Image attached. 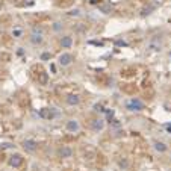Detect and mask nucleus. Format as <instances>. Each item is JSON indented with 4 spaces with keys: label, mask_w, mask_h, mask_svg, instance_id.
<instances>
[{
    "label": "nucleus",
    "mask_w": 171,
    "mask_h": 171,
    "mask_svg": "<svg viewBox=\"0 0 171 171\" xmlns=\"http://www.w3.org/2000/svg\"><path fill=\"white\" fill-rule=\"evenodd\" d=\"M23 148L26 150V152H29V153H34L35 150L38 148V142L34 141V139H24V142H23Z\"/></svg>",
    "instance_id": "39448f33"
},
{
    "label": "nucleus",
    "mask_w": 171,
    "mask_h": 171,
    "mask_svg": "<svg viewBox=\"0 0 171 171\" xmlns=\"http://www.w3.org/2000/svg\"><path fill=\"white\" fill-rule=\"evenodd\" d=\"M74 61V58L71 53H62V55H59L58 58V62L62 65V67H68V65Z\"/></svg>",
    "instance_id": "7ed1b4c3"
},
{
    "label": "nucleus",
    "mask_w": 171,
    "mask_h": 171,
    "mask_svg": "<svg viewBox=\"0 0 171 171\" xmlns=\"http://www.w3.org/2000/svg\"><path fill=\"white\" fill-rule=\"evenodd\" d=\"M115 44L118 45V47H127V43L126 41H121V39H117Z\"/></svg>",
    "instance_id": "dca6fc26"
},
{
    "label": "nucleus",
    "mask_w": 171,
    "mask_h": 171,
    "mask_svg": "<svg viewBox=\"0 0 171 171\" xmlns=\"http://www.w3.org/2000/svg\"><path fill=\"white\" fill-rule=\"evenodd\" d=\"M65 127L70 133H77L79 130H80V124H79L77 120H68L67 124H65Z\"/></svg>",
    "instance_id": "20e7f679"
},
{
    "label": "nucleus",
    "mask_w": 171,
    "mask_h": 171,
    "mask_svg": "<svg viewBox=\"0 0 171 171\" xmlns=\"http://www.w3.org/2000/svg\"><path fill=\"white\" fill-rule=\"evenodd\" d=\"M91 129H93L94 132H102V130L104 129V120H102V118L93 120L91 121Z\"/></svg>",
    "instance_id": "423d86ee"
},
{
    "label": "nucleus",
    "mask_w": 171,
    "mask_h": 171,
    "mask_svg": "<svg viewBox=\"0 0 171 171\" xmlns=\"http://www.w3.org/2000/svg\"><path fill=\"white\" fill-rule=\"evenodd\" d=\"M150 11H152V8H146V9H142V12H141V15H142V17H146V15H148V14H150Z\"/></svg>",
    "instance_id": "6ab92c4d"
},
{
    "label": "nucleus",
    "mask_w": 171,
    "mask_h": 171,
    "mask_svg": "<svg viewBox=\"0 0 171 171\" xmlns=\"http://www.w3.org/2000/svg\"><path fill=\"white\" fill-rule=\"evenodd\" d=\"M147 47H148V50H153V52H161L162 50V39H161V36H153L152 39L148 41V44H147Z\"/></svg>",
    "instance_id": "f257e3e1"
},
{
    "label": "nucleus",
    "mask_w": 171,
    "mask_h": 171,
    "mask_svg": "<svg viewBox=\"0 0 171 171\" xmlns=\"http://www.w3.org/2000/svg\"><path fill=\"white\" fill-rule=\"evenodd\" d=\"M12 35H14L15 38H20V36H21V30H20V29H15L14 32H12Z\"/></svg>",
    "instance_id": "aec40b11"
},
{
    "label": "nucleus",
    "mask_w": 171,
    "mask_h": 171,
    "mask_svg": "<svg viewBox=\"0 0 171 171\" xmlns=\"http://www.w3.org/2000/svg\"><path fill=\"white\" fill-rule=\"evenodd\" d=\"M153 147H155L156 152H159V153H163V152H167V150H168L167 144H165V142H161V141H155Z\"/></svg>",
    "instance_id": "ddd939ff"
},
{
    "label": "nucleus",
    "mask_w": 171,
    "mask_h": 171,
    "mask_svg": "<svg viewBox=\"0 0 171 171\" xmlns=\"http://www.w3.org/2000/svg\"><path fill=\"white\" fill-rule=\"evenodd\" d=\"M21 163H23V156H21V155L15 153V155H12V156H11V159H9V165H11V167L17 168V167L21 165Z\"/></svg>",
    "instance_id": "0eeeda50"
},
{
    "label": "nucleus",
    "mask_w": 171,
    "mask_h": 171,
    "mask_svg": "<svg viewBox=\"0 0 171 171\" xmlns=\"http://www.w3.org/2000/svg\"><path fill=\"white\" fill-rule=\"evenodd\" d=\"M70 15L79 17V15H80V11H79V9H71V11H70Z\"/></svg>",
    "instance_id": "f3484780"
},
{
    "label": "nucleus",
    "mask_w": 171,
    "mask_h": 171,
    "mask_svg": "<svg viewBox=\"0 0 171 171\" xmlns=\"http://www.w3.org/2000/svg\"><path fill=\"white\" fill-rule=\"evenodd\" d=\"M62 27H64V26H62V23H61V21H55L53 24H52V29H53L55 32H61V30H62Z\"/></svg>",
    "instance_id": "2eb2a0df"
},
{
    "label": "nucleus",
    "mask_w": 171,
    "mask_h": 171,
    "mask_svg": "<svg viewBox=\"0 0 171 171\" xmlns=\"http://www.w3.org/2000/svg\"><path fill=\"white\" fill-rule=\"evenodd\" d=\"M32 32H35V34H43V29H39V27H34V29H32Z\"/></svg>",
    "instance_id": "5701e85b"
},
{
    "label": "nucleus",
    "mask_w": 171,
    "mask_h": 171,
    "mask_svg": "<svg viewBox=\"0 0 171 171\" xmlns=\"http://www.w3.org/2000/svg\"><path fill=\"white\" fill-rule=\"evenodd\" d=\"M30 43L35 44V45L41 44L43 43V34H35V32H32L30 34Z\"/></svg>",
    "instance_id": "f8f14e48"
},
{
    "label": "nucleus",
    "mask_w": 171,
    "mask_h": 171,
    "mask_svg": "<svg viewBox=\"0 0 171 171\" xmlns=\"http://www.w3.org/2000/svg\"><path fill=\"white\" fill-rule=\"evenodd\" d=\"M127 109L132 111V112H139L144 109V104L139 98H132L130 102H127Z\"/></svg>",
    "instance_id": "f03ea898"
},
{
    "label": "nucleus",
    "mask_w": 171,
    "mask_h": 171,
    "mask_svg": "<svg viewBox=\"0 0 171 171\" xmlns=\"http://www.w3.org/2000/svg\"><path fill=\"white\" fill-rule=\"evenodd\" d=\"M95 111H100V112H104V109H103V106H102V104H95Z\"/></svg>",
    "instance_id": "4be33fe9"
},
{
    "label": "nucleus",
    "mask_w": 171,
    "mask_h": 171,
    "mask_svg": "<svg viewBox=\"0 0 171 171\" xmlns=\"http://www.w3.org/2000/svg\"><path fill=\"white\" fill-rule=\"evenodd\" d=\"M39 80H41V83H47V74L43 73V74H41V77H39Z\"/></svg>",
    "instance_id": "a211bd4d"
},
{
    "label": "nucleus",
    "mask_w": 171,
    "mask_h": 171,
    "mask_svg": "<svg viewBox=\"0 0 171 171\" xmlns=\"http://www.w3.org/2000/svg\"><path fill=\"white\" fill-rule=\"evenodd\" d=\"M58 155L61 157H71V156H73V150H71L70 147H67V146H64V147L59 148Z\"/></svg>",
    "instance_id": "9b49d317"
},
{
    "label": "nucleus",
    "mask_w": 171,
    "mask_h": 171,
    "mask_svg": "<svg viewBox=\"0 0 171 171\" xmlns=\"http://www.w3.org/2000/svg\"><path fill=\"white\" fill-rule=\"evenodd\" d=\"M41 59H43V61H47V59H50V53H43V55H41Z\"/></svg>",
    "instance_id": "412c9836"
},
{
    "label": "nucleus",
    "mask_w": 171,
    "mask_h": 171,
    "mask_svg": "<svg viewBox=\"0 0 171 171\" xmlns=\"http://www.w3.org/2000/svg\"><path fill=\"white\" fill-rule=\"evenodd\" d=\"M39 117H41V118H45V120H50V118L55 117V111H53V109L44 108V109L39 111Z\"/></svg>",
    "instance_id": "1a4fd4ad"
},
{
    "label": "nucleus",
    "mask_w": 171,
    "mask_h": 171,
    "mask_svg": "<svg viewBox=\"0 0 171 171\" xmlns=\"http://www.w3.org/2000/svg\"><path fill=\"white\" fill-rule=\"evenodd\" d=\"M71 45H73V38L70 35H65V36L61 38V47L62 49H70Z\"/></svg>",
    "instance_id": "9d476101"
},
{
    "label": "nucleus",
    "mask_w": 171,
    "mask_h": 171,
    "mask_svg": "<svg viewBox=\"0 0 171 171\" xmlns=\"http://www.w3.org/2000/svg\"><path fill=\"white\" fill-rule=\"evenodd\" d=\"M98 9H100V12H103V14H111V12H112V9H114V6L111 5V3H108V5H100V6H98Z\"/></svg>",
    "instance_id": "4468645a"
},
{
    "label": "nucleus",
    "mask_w": 171,
    "mask_h": 171,
    "mask_svg": "<svg viewBox=\"0 0 171 171\" xmlns=\"http://www.w3.org/2000/svg\"><path fill=\"white\" fill-rule=\"evenodd\" d=\"M65 102H67V104H70V106H76V104L80 103V97L77 94H70V95L65 97Z\"/></svg>",
    "instance_id": "6e6552de"
}]
</instances>
